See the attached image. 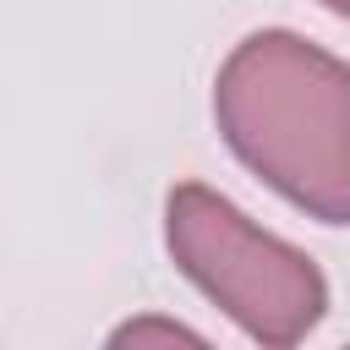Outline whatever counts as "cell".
I'll list each match as a JSON object with an SVG mask.
<instances>
[{"instance_id": "3", "label": "cell", "mask_w": 350, "mask_h": 350, "mask_svg": "<svg viewBox=\"0 0 350 350\" xmlns=\"http://www.w3.org/2000/svg\"><path fill=\"white\" fill-rule=\"evenodd\" d=\"M109 345L115 350H148V345H208V339L197 328L175 323V317H131L109 334Z\"/></svg>"}, {"instance_id": "4", "label": "cell", "mask_w": 350, "mask_h": 350, "mask_svg": "<svg viewBox=\"0 0 350 350\" xmlns=\"http://www.w3.org/2000/svg\"><path fill=\"white\" fill-rule=\"evenodd\" d=\"M317 5H323V11H334L339 22H350V0H317Z\"/></svg>"}, {"instance_id": "2", "label": "cell", "mask_w": 350, "mask_h": 350, "mask_svg": "<svg viewBox=\"0 0 350 350\" xmlns=\"http://www.w3.org/2000/svg\"><path fill=\"white\" fill-rule=\"evenodd\" d=\"M164 246L252 345L290 350L328 317L323 268L202 180H180L164 197Z\"/></svg>"}, {"instance_id": "1", "label": "cell", "mask_w": 350, "mask_h": 350, "mask_svg": "<svg viewBox=\"0 0 350 350\" xmlns=\"http://www.w3.org/2000/svg\"><path fill=\"white\" fill-rule=\"evenodd\" d=\"M230 153L317 224H350V60L290 33H246L213 77Z\"/></svg>"}]
</instances>
